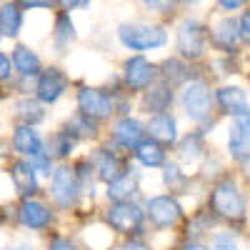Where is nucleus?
Instances as JSON below:
<instances>
[{"label": "nucleus", "instance_id": "nucleus-16", "mask_svg": "<svg viewBox=\"0 0 250 250\" xmlns=\"http://www.w3.org/2000/svg\"><path fill=\"white\" fill-rule=\"evenodd\" d=\"M158 178H160V188L165 193H173V195H178L183 200L188 195H193V193L203 195V190H205V188L198 183L195 173L188 170L185 165H180L175 158H170L168 163H165V168L158 173Z\"/></svg>", "mask_w": 250, "mask_h": 250}, {"label": "nucleus", "instance_id": "nucleus-35", "mask_svg": "<svg viewBox=\"0 0 250 250\" xmlns=\"http://www.w3.org/2000/svg\"><path fill=\"white\" fill-rule=\"evenodd\" d=\"M138 113V98L130 95V93H118L115 95V118L118 115H133Z\"/></svg>", "mask_w": 250, "mask_h": 250}, {"label": "nucleus", "instance_id": "nucleus-24", "mask_svg": "<svg viewBox=\"0 0 250 250\" xmlns=\"http://www.w3.org/2000/svg\"><path fill=\"white\" fill-rule=\"evenodd\" d=\"M62 130H68L80 145H95L105 138V125H100L98 120L83 115L80 110H73L60 125Z\"/></svg>", "mask_w": 250, "mask_h": 250}, {"label": "nucleus", "instance_id": "nucleus-36", "mask_svg": "<svg viewBox=\"0 0 250 250\" xmlns=\"http://www.w3.org/2000/svg\"><path fill=\"white\" fill-rule=\"evenodd\" d=\"M118 248L120 250H158V245L153 243V235L150 238H123L118 240Z\"/></svg>", "mask_w": 250, "mask_h": 250}, {"label": "nucleus", "instance_id": "nucleus-48", "mask_svg": "<svg viewBox=\"0 0 250 250\" xmlns=\"http://www.w3.org/2000/svg\"><path fill=\"white\" fill-rule=\"evenodd\" d=\"M0 100H3V90H0Z\"/></svg>", "mask_w": 250, "mask_h": 250}, {"label": "nucleus", "instance_id": "nucleus-12", "mask_svg": "<svg viewBox=\"0 0 250 250\" xmlns=\"http://www.w3.org/2000/svg\"><path fill=\"white\" fill-rule=\"evenodd\" d=\"M85 155H88V160L93 163L100 185H108L110 180H115L118 175H123L125 170L130 168V155L115 150L113 145L105 143V140H100V143H95V145H88Z\"/></svg>", "mask_w": 250, "mask_h": 250}, {"label": "nucleus", "instance_id": "nucleus-47", "mask_svg": "<svg viewBox=\"0 0 250 250\" xmlns=\"http://www.w3.org/2000/svg\"><path fill=\"white\" fill-rule=\"evenodd\" d=\"M3 38H5V35H3V30H0V40H3Z\"/></svg>", "mask_w": 250, "mask_h": 250}, {"label": "nucleus", "instance_id": "nucleus-20", "mask_svg": "<svg viewBox=\"0 0 250 250\" xmlns=\"http://www.w3.org/2000/svg\"><path fill=\"white\" fill-rule=\"evenodd\" d=\"M178 110V88L168 85L165 80H158L143 95H138V113L143 118L155 113H173Z\"/></svg>", "mask_w": 250, "mask_h": 250}, {"label": "nucleus", "instance_id": "nucleus-40", "mask_svg": "<svg viewBox=\"0 0 250 250\" xmlns=\"http://www.w3.org/2000/svg\"><path fill=\"white\" fill-rule=\"evenodd\" d=\"M168 250H210V248H208V240H178V238H173Z\"/></svg>", "mask_w": 250, "mask_h": 250}, {"label": "nucleus", "instance_id": "nucleus-38", "mask_svg": "<svg viewBox=\"0 0 250 250\" xmlns=\"http://www.w3.org/2000/svg\"><path fill=\"white\" fill-rule=\"evenodd\" d=\"M13 80H15V68H13V60L5 55V53H0V85H13Z\"/></svg>", "mask_w": 250, "mask_h": 250}, {"label": "nucleus", "instance_id": "nucleus-6", "mask_svg": "<svg viewBox=\"0 0 250 250\" xmlns=\"http://www.w3.org/2000/svg\"><path fill=\"white\" fill-rule=\"evenodd\" d=\"M175 55L193 62V65H205L210 55V38H208V23L198 15H185L175 25V40H173Z\"/></svg>", "mask_w": 250, "mask_h": 250}, {"label": "nucleus", "instance_id": "nucleus-3", "mask_svg": "<svg viewBox=\"0 0 250 250\" xmlns=\"http://www.w3.org/2000/svg\"><path fill=\"white\" fill-rule=\"evenodd\" d=\"M100 223L113 233L115 240L123 238H150V228L145 220L143 200H113L100 203Z\"/></svg>", "mask_w": 250, "mask_h": 250}, {"label": "nucleus", "instance_id": "nucleus-26", "mask_svg": "<svg viewBox=\"0 0 250 250\" xmlns=\"http://www.w3.org/2000/svg\"><path fill=\"white\" fill-rule=\"evenodd\" d=\"M70 165H73V170H75V178H78V183H80V188H83V195H85V200H88L90 205H98V200H100V195H103V185H100V180H98V175H95V168H93V163L88 160V155H85V153H78V155L70 160Z\"/></svg>", "mask_w": 250, "mask_h": 250}, {"label": "nucleus", "instance_id": "nucleus-39", "mask_svg": "<svg viewBox=\"0 0 250 250\" xmlns=\"http://www.w3.org/2000/svg\"><path fill=\"white\" fill-rule=\"evenodd\" d=\"M238 28H240L243 45H245V50H248V48H250V5L238 13Z\"/></svg>", "mask_w": 250, "mask_h": 250}, {"label": "nucleus", "instance_id": "nucleus-37", "mask_svg": "<svg viewBox=\"0 0 250 250\" xmlns=\"http://www.w3.org/2000/svg\"><path fill=\"white\" fill-rule=\"evenodd\" d=\"M250 5V0H215V10L220 15H238Z\"/></svg>", "mask_w": 250, "mask_h": 250}, {"label": "nucleus", "instance_id": "nucleus-44", "mask_svg": "<svg viewBox=\"0 0 250 250\" xmlns=\"http://www.w3.org/2000/svg\"><path fill=\"white\" fill-rule=\"evenodd\" d=\"M90 3L93 0H75V10H85V8H90Z\"/></svg>", "mask_w": 250, "mask_h": 250}, {"label": "nucleus", "instance_id": "nucleus-18", "mask_svg": "<svg viewBox=\"0 0 250 250\" xmlns=\"http://www.w3.org/2000/svg\"><path fill=\"white\" fill-rule=\"evenodd\" d=\"M8 178L10 185L18 195V200H25V198H38L43 193V178L38 175V170L33 168V163L25 158H10L8 160Z\"/></svg>", "mask_w": 250, "mask_h": 250}, {"label": "nucleus", "instance_id": "nucleus-46", "mask_svg": "<svg viewBox=\"0 0 250 250\" xmlns=\"http://www.w3.org/2000/svg\"><path fill=\"white\" fill-rule=\"evenodd\" d=\"M248 62H250V48H248Z\"/></svg>", "mask_w": 250, "mask_h": 250}, {"label": "nucleus", "instance_id": "nucleus-29", "mask_svg": "<svg viewBox=\"0 0 250 250\" xmlns=\"http://www.w3.org/2000/svg\"><path fill=\"white\" fill-rule=\"evenodd\" d=\"M45 143H48V153L53 155L55 163H70L78 155V148H80V143L62 128L50 130L45 135Z\"/></svg>", "mask_w": 250, "mask_h": 250}, {"label": "nucleus", "instance_id": "nucleus-31", "mask_svg": "<svg viewBox=\"0 0 250 250\" xmlns=\"http://www.w3.org/2000/svg\"><path fill=\"white\" fill-rule=\"evenodd\" d=\"M23 8L18 3H3L0 5V30L5 38H18L23 30Z\"/></svg>", "mask_w": 250, "mask_h": 250}, {"label": "nucleus", "instance_id": "nucleus-2", "mask_svg": "<svg viewBox=\"0 0 250 250\" xmlns=\"http://www.w3.org/2000/svg\"><path fill=\"white\" fill-rule=\"evenodd\" d=\"M178 115L190 128H203L210 120L220 118L215 108V83L208 73L190 78L178 88Z\"/></svg>", "mask_w": 250, "mask_h": 250}, {"label": "nucleus", "instance_id": "nucleus-30", "mask_svg": "<svg viewBox=\"0 0 250 250\" xmlns=\"http://www.w3.org/2000/svg\"><path fill=\"white\" fill-rule=\"evenodd\" d=\"M75 40H78V30H75V23H73L70 13L58 10V15L53 20V48H55V53L65 55Z\"/></svg>", "mask_w": 250, "mask_h": 250}, {"label": "nucleus", "instance_id": "nucleus-45", "mask_svg": "<svg viewBox=\"0 0 250 250\" xmlns=\"http://www.w3.org/2000/svg\"><path fill=\"white\" fill-rule=\"evenodd\" d=\"M105 250H120V248H118V243H113V245H110V248H105Z\"/></svg>", "mask_w": 250, "mask_h": 250}, {"label": "nucleus", "instance_id": "nucleus-21", "mask_svg": "<svg viewBox=\"0 0 250 250\" xmlns=\"http://www.w3.org/2000/svg\"><path fill=\"white\" fill-rule=\"evenodd\" d=\"M220 223L215 220V215L208 210L203 203H195L190 210H188L180 230L175 233L178 240H208L213 230H218Z\"/></svg>", "mask_w": 250, "mask_h": 250}, {"label": "nucleus", "instance_id": "nucleus-19", "mask_svg": "<svg viewBox=\"0 0 250 250\" xmlns=\"http://www.w3.org/2000/svg\"><path fill=\"white\" fill-rule=\"evenodd\" d=\"M215 108L218 115L223 120L240 115V113H250V93L245 85L233 80H225V83H215Z\"/></svg>", "mask_w": 250, "mask_h": 250}, {"label": "nucleus", "instance_id": "nucleus-41", "mask_svg": "<svg viewBox=\"0 0 250 250\" xmlns=\"http://www.w3.org/2000/svg\"><path fill=\"white\" fill-rule=\"evenodd\" d=\"M23 10H50L58 8V0H15Z\"/></svg>", "mask_w": 250, "mask_h": 250}, {"label": "nucleus", "instance_id": "nucleus-13", "mask_svg": "<svg viewBox=\"0 0 250 250\" xmlns=\"http://www.w3.org/2000/svg\"><path fill=\"white\" fill-rule=\"evenodd\" d=\"M208 38H210V50L215 55H243L245 50L238 15H218L213 23H208Z\"/></svg>", "mask_w": 250, "mask_h": 250}, {"label": "nucleus", "instance_id": "nucleus-15", "mask_svg": "<svg viewBox=\"0 0 250 250\" xmlns=\"http://www.w3.org/2000/svg\"><path fill=\"white\" fill-rule=\"evenodd\" d=\"M70 85H73L70 75L60 65H48V68H43V73L35 78V93L33 95L43 103L45 108H53L70 93Z\"/></svg>", "mask_w": 250, "mask_h": 250}, {"label": "nucleus", "instance_id": "nucleus-28", "mask_svg": "<svg viewBox=\"0 0 250 250\" xmlns=\"http://www.w3.org/2000/svg\"><path fill=\"white\" fill-rule=\"evenodd\" d=\"M10 60H13V68H15V78H23V80H35L45 68L40 55L28 45H15L13 53H10Z\"/></svg>", "mask_w": 250, "mask_h": 250}, {"label": "nucleus", "instance_id": "nucleus-22", "mask_svg": "<svg viewBox=\"0 0 250 250\" xmlns=\"http://www.w3.org/2000/svg\"><path fill=\"white\" fill-rule=\"evenodd\" d=\"M170 158H173L170 148H165L163 143H158L150 135L145 140H140L130 150V163L135 165V168H140L143 173H160Z\"/></svg>", "mask_w": 250, "mask_h": 250}, {"label": "nucleus", "instance_id": "nucleus-9", "mask_svg": "<svg viewBox=\"0 0 250 250\" xmlns=\"http://www.w3.org/2000/svg\"><path fill=\"white\" fill-rule=\"evenodd\" d=\"M75 110L98 120L100 125H108L115 118V95L105 85H90V83H78L73 93Z\"/></svg>", "mask_w": 250, "mask_h": 250}, {"label": "nucleus", "instance_id": "nucleus-8", "mask_svg": "<svg viewBox=\"0 0 250 250\" xmlns=\"http://www.w3.org/2000/svg\"><path fill=\"white\" fill-rule=\"evenodd\" d=\"M118 75H120V83L125 93L130 95H143L150 85L160 80V73H158V60L148 58V55H138V53H128L123 60H120V68H118Z\"/></svg>", "mask_w": 250, "mask_h": 250}, {"label": "nucleus", "instance_id": "nucleus-7", "mask_svg": "<svg viewBox=\"0 0 250 250\" xmlns=\"http://www.w3.org/2000/svg\"><path fill=\"white\" fill-rule=\"evenodd\" d=\"M45 195L55 205L58 213H68V215L80 210L83 205H88L70 163H58L55 165V170H53V175L48 178V185H45Z\"/></svg>", "mask_w": 250, "mask_h": 250}, {"label": "nucleus", "instance_id": "nucleus-43", "mask_svg": "<svg viewBox=\"0 0 250 250\" xmlns=\"http://www.w3.org/2000/svg\"><path fill=\"white\" fill-rule=\"evenodd\" d=\"M203 0H178V5L180 8H195V5H200Z\"/></svg>", "mask_w": 250, "mask_h": 250}, {"label": "nucleus", "instance_id": "nucleus-1", "mask_svg": "<svg viewBox=\"0 0 250 250\" xmlns=\"http://www.w3.org/2000/svg\"><path fill=\"white\" fill-rule=\"evenodd\" d=\"M200 203L215 215L223 228H230L243 238H250V188L235 168L223 170L208 183Z\"/></svg>", "mask_w": 250, "mask_h": 250}, {"label": "nucleus", "instance_id": "nucleus-14", "mask_svg": "<svg viewBox=\"0 0 250 250\" xmlns=\"http://www.w3.org/2000/svg\"><path fill=\"white\" fill-rule=\"evenodd\" d=\"M213 150H215L213 140L208 133H203V128H188V130H183L178 145L173 148V158L180 165H185L188 170H195Z\"/></svg>", "mask_w": 250, "mask_h": 250}, {"label": "nucleus", "instance_id": "nucleus-32", "mask_svg": "<svg viewBox=\"0 0 250 250\" xmlns=\"http://www.w3.org/2000/svg\"><path fill=\"white\" fill-rule=\"evenodd\" d=\"M243 235L230 230V228H218V230L210 233V238H208V248L210 250H245L243 248Z\"/></svg>", "mask_w": 250, "mask_h": 250}, {"label": "nucleus", "instance_id": "nucleus-23", "mask_svg": "<svg viewBox=\"0 0 250 250\" xmlns=\"http://www.w3.org/2000/svg\"><path fill=\"white\" fill-rule=\"evenodd\" d=\"M145 128H148V135L155 138L158 143H163L165 148H173L178 145L180 135H183V118L178 115V110L173 113H155L145 118Z\"/></svg>", "mask_w": 250, "mask_h": 250}, {"label": "nucleus", "instance_id": "nucleus-25", "mask_svg": "<svg viewBox=\"0 0 250 250\" xmlns=\"http://www.w3.org/2000/svg\"><path fill=\"white\" fill-rule=\"evenodd\" d=\"M158 73H160V80H165L168 85L180 88L183 83H188L190 78H198L208 70L200 65H193V62H188L173 53V55H165L163 60H158Z\"/></svg>", "mask_w": 250, "mask_h": 250}, {"label": "nucleus", "instance_id": "nucleus-17", "mask_svg": "<svg viewBox=\"0 0 250 250\" xmlns=\"http://www.w3.org/2000/svg\"><path fill=\"white\" fill-rule=\"evenodd\" d=\"M143 178L145 173L130 163V168L123 175H118L115 180H110L108 185H103V195L100 203H113V200H143L148 195V190L143 188Z\"/></svg>", "mask_w": 250, "mask_h": 250}, {"label": "nucleus", "instance_id": "nucleus-4", "mask_svg": "<svg viewBox=\"0 0 250 250\" xmlns=\"http://www.w3.org/2000/svg\"><path fill=\"white\" fill-rule=\"evenodd\" d=\"M145 205V220H148V228L153 238L158 235H170L175 238V233L180 230V225L188 215V203L173 193H148L143 198Z\"/></svg>", "mask_w": 250, "mask_h": 250}, {"label": "nucleus", "instance_id": "nucleus-42", "mask_svg": "<svg viewBox=\"0 0 250 250\" xmlns=\"http://www.w3.org/2000/svg\"><path fill=\"white\" fill-rule=\"evenodd\" d=\"M0 250H35V245L28 243V240H18V243H10V245L0 248Z\"/></svg>", "mask_w": 250, "mask_h": 250}, {"label": "nucleus", "instance_id": "nucleus-5", "mask_svg": "<svg viewBox=\"0 0 250 250\" xmlns=\"http://www.w3.org/2000/svg\"><path fill=\"white\" fill-rule=\"evenodd\" d=\"M115 38L123 50L148 55L155 50H165L170 43V33L163 23H150V20H125L115 28Z\"/></svg>", "mask_w": 250, "mask_h": 250}, {"label": "nucleus", "instance_id": "nucleus-11", "mask_svg": "<svg viewBox=\"0 0 250 250\" xmlns=\"http://www.w3.org/2000/svg\"><path fill=\"white\" fill-rule=\"evenodd\" d=\"M148 138V128H145V118L140 113L133 115H118L105 125V143H110L115 150L130 155V150L140 140Z\"/></svg>", "mask_w": 250, "mask_h": 250}, {"label": "nucleus", "instance_id": "nucleus-33", "mask_svg": "<svg viewBox=\"0 0 250 250\" xmlns=\"http://www.w3.org/2000/svg\"><path fill=\"white\" fill-rule=\"evenodd\" d=\"M45 250H88L75 235L70 233H60V230H53L48 233V240H45Z\"/></svg>", "mask_w": 250, "mask_h": 250}, {"label": "nucleus", "instance_id": "nucleus-27", "mask_svg": "<svg viewBox=\"0 0 250 250\" xmlns=\"http://www.w3.org/2000/svg\"><path fill=\"white\" fill-rule=\"evenodd\" d=\"M13 120L15 125H33L40 128L48 120V108L35 95H18L13 100Z\"/></svg>", "mask_w": 250, "mask_h": 250}, {"label": "nucleus", "instance_id": "nucleus-34", "mask_svg": "<svg viewBox=\"0 0 250 250\" xmlns=\"http://www.w3.org/2000/svg\"><path fill=\"white\" fill-rule=\"evenodd\" d=\"M140 8L145 13H153V15H163V18H168L173 15L180 5H178V0H138Z\"/></svg>", "mask_w": 250, "mask_h": 250}, {"label": "nucleus", "instance_id": "nucleus-10", "mask_svg": "<svg viewBox=\"0 0 250 250\" xmlns=\"http://www.w3.org/2000/svg\"><path fill=\"white\" fill-rule=\"evenodd\" d=\"M15 220L28 233H48L58 223V210H55V205L43 195L25 198V200H18Z\"/></svg>", "mask_w": 250, "mask_h": 250}]
</instances>
